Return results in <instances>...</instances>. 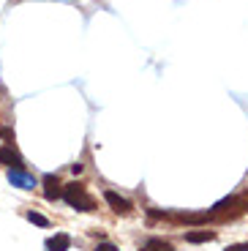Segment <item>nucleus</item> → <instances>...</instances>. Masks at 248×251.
Wrapping results in <instances>:
<instances>
[{
    "instance_id": "obj_1",
    "label": "nucleus",
    "mask_w": 248,
    "mask_h": 251,
    "mask_svg": "<svg viewBox=\"0 0 248 251\" xmlns=\"http://www.w3.org/2000/svg\"><path fill=\"white\" fill-rule=\"evenodd\" d=\"M63 200H66V205L74 207V210H82V213H90V210H96V200L90 194H87V188L82 186V183H66L63 186Z\"/></svg>"
},
{
    "instance_id": "obj_2",
    "label": "nucleus",
    "mask_w": 248,
    "mask_h": 251,
    "mask_svg": "<svg viewBox=\"0 0 248 251\" xmlns=\"http://www.w3.org/2000/svg\"><path fill=\"white\" fill-rule=\"evenodd\" d=\"M104 200H106V205H109L115 213H120V216H128L131 210H134V205H131L125 197H120L118 191H104Z\"/></svg>"
},
{
    "instance_id": "obj_3",
    "label": "nucleus",
    "mask_w": 248,
    "mask_h": 251,
    "mask_svg": "<svg viewBox=\"0 0 248 251\" xmlns=\"http://www.w3.org/2000/svg\"><path fill=\"white\" fill-rule=\"evenodd\" d=\"M0 164H6L8 170H22V167H25L19 151L11 148V145H3V148H0Z\"/></svg>"
},
{
    "instance_id": "obj_4",
    "label": "nucleus",
    "mask_w": 248,
    "mask_h": 251,
    "mask_svg": "<svg viewBox=\"0 0 248 251\" xmlns=\"http://www.w3.org/2000/svg\"><path fill=\"white\" fill-rule=\"evenodd\" d=\"M44 197H47V200L50 202H55V200H60V194H63V183H60V177L57 175H44Z\"/></svg>"
},
{
    "instance_id": "obj_5",
    "label": "nucleus",
    "mask_w": 248,
    "mask_h": 251,
    "mask_svg": "<svg viewBox=\"0 0 248 251\" xmlns=\"http://www.w3.org/2000/svg\"><path fill=\"white\" fill-rule=\"evenodd\" d=\"M8 180H11V186L25 188V191L36 188V177H33V175H25L22 170H8Z\"/></svg>"
},
{
    "instance_id": "obj_6",
    "label": "nucleus",
    "mask_w": 248,
    "mask_h": 251,
    "mask_svg": "<svg viewBox=\"0 0 248 251\" xmlns=\"http://www.w3.org/2000/svg\"><path fill=\"white\" fill-rule=\"evenodd\" d=\"M71 246V238L66 232H55L52 238H47V243H44V249L47 251H69Z\"/></svg>"
},
{
    "instance_id": "obj_7",
    "label": "nucleus",
    "mask_w": 248,
    "mask_h": 251,
    "mask_svg": "<svg viewBox=\"0 0 248 251\" xmlns=\"http://www.w3.org/2000/svg\"><path fill=\"white\" fill-rule=\"evenodd\" d=\"M188 243H213L216 240V232H207V229H197V232H186Z\"/></svg>"
},
{
    "instance_id": "obj_8",
    "label": "nucleus",
    "mask_w": 248,
    "mask_h": 251,
    "mask_svg": "<svg viewBox=\"0 0 248 251\" xmlns=\"http://www.w3.org/2000/svg\"><path fill=\"white\" fill-rule=\"evenodd\" d=\"M142 251H174V246L169 243V240H164V238H150Z\"/></svg>"
},
{
    "instance_id": "obj_9",
    "label": "nucleus",
    "mask_w": 248,
    "mask_h": 251,
    "mask_svg": "<svg viewBox=\"0 0 248 251\" xmlns=\"http://www.w3.org/2000/svg\"><path fill=\"white\" fill-rule=\"evenodd\" d=\"M27 221H33V224H38V226H50V219H47V216H41V213H36V210H30V213H27Z\"/></svg>"
},
{
    "instance_id": "obj_10",
    "label": "nucleus",
    "mask_w": 248,
    "mask_h": 251,
    "mask_svg": "<svg viewBox=\"0 0 248 251\" xmlns=\"http://www.w3.org/2000/svg\"><path fill=\"white\" fill-rule=\"evenodd\" d=\"M96 251H120V249L115 243H99V246H96Z\"/></svg>"
},
{
    "instance_id": "obj_11",
    "label": "nucleus",
    "mask_w": 248,
    "mask_h": 251,
    "mask_svg": "<svg viewBox=\"0 0 248 251\" xmlns=\"http://www.w3.org/2000/svg\"><path fill=\"white\" fill-rule=\"evenodd\" d=\"M223 251H248V243H232V246H226Z\"/></svg>"
},
{
    "instance_id": "obj_12",
    "label": "nucleus",
    "mask_w": 248,
    "mask_h": 251,
    "mask_svg": "<svg viewBox=\"0 0 248 251\" xmlns=\"http://www.w3.org/2000/svg\"><path fill=\"white\" fill-rule=\"evenodd\" d=\"M240 202H243V207H246V210H248V188H246V191H243V197H240Z\"/></svg>"
}]
</instances>
